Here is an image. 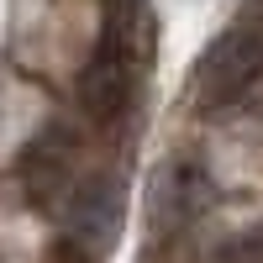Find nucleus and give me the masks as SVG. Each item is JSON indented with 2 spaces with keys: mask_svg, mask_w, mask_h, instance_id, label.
I'll list each match as a JSON object with an SVG mask.
<instances>
[{
  "mask_svg": "<svg viewBox=\"0 0 263 263\" xmlns=\"http://www.w3.org/2000/svg\"><path fill=\"white\" fill-rule=\"evenodd\" d=\"M253 90H263V32L232 27L200 63V95L216 105H232L248 100Z\"/></svg>",
  "mask_w": 263,
  "mask_h": 263,
  "instance_id": "f257e3e1",
  "label": "nucleus"
},
{
  "mask_svg": "<svg viewBox=\"0 0 263 263\" xmlns=\"http://www.w3.org/2000/svg\"><path fill=\"white\" fill-rule=\"evenodd\" d=\"M211 205V174L200 158H168L153 179V232H184Z\"/></svg>",
  "mask_w": 263,
  "mask_h": 263,
  "instance_id": "f03ea898",
  "label": "nucleus"
},
{
  "mask_svg": "<svg viewBox=\"0 0 263 263\" xmlns=\"http://www.w3.org/2000/svg\"><path fill=\"white\" fill-rule=\"evenodd\" d=\"M79 100H84V111L95 121H121L126 116V105H132V63H126L116 37L90 58V69L79 79Z\"/></svg>",
  "mask_w": 263,
  "mask_h": 263,
  "instance_id": "7ed1b4c3",
  "label": "nucleus"
},
{
  "mask_svg": "<svg viewBox=\"0 0 263 263\" xmlns=\"http://www.w3.org/2000/svg\"><path fill=\"white\" fill-rule=\"evenodd\" d=\"M221 263H263V227L248 232V237H237V242H227Z\"/></svg>",
  "mask_w": 263,
  "mask_h": 263,
  "instance_id": "20e7f679",
  "label": "nucleus"
}]
</instances>
